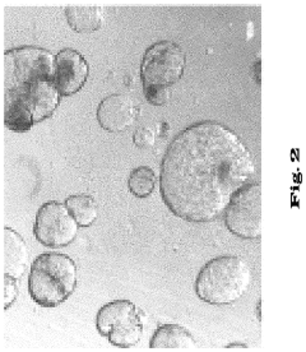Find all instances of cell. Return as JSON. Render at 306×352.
Returning <instances> with one entry per match:
<instances>
[{
    "label": "cell",
    "instance_id": "6da1fadb",
    "mask_svg": "<svg viewBox=\"0 0 306 352\" xmlns=\"http://www.w3.org/2000/svg\"><path fill=\"white\" fill-rule=\"evenodd\" d=\"M252 152L237 133L216 122L184 129L162 160L161 194L175 216L210 222L222 216L235 194L255 182Z\"/></svg>",
    "mask_w": 306,
    "mask_h": 352
},
{
    "label": "cell",
    "instance_id": "7a4b0ae2",
    "mask_svg": "<svg viewBox=\"0 0 306 352\" xmlns=\"http://www.w3.org/2000/svg\"><path fill=\"white\" fill-rule=\"evenodd\" d=\"M54 76L55 56L45 49L25 46L6 53L4 123L8 129L27 132L53 116L61 101Z\"/></svg>",
    "mask_w": 306,
    "mask_h": 352
},
{
    "label": "cell",
    "instance_id": "3957f363",
    "mask_svg": "<svg viewBox=\"0 0 306 352\" xmlns=\"http://www.w3.org/2000/svg\"><path fill=\"white\" fill-rule=\"evenodd\" d=\"M250 283L252 271L245 261L239 256H217L201 268L195 292L210 305H230L244 296Z\"/></svg>",
    "mask_w": 306,
    "mask_h": 352
},
{
    "label": "cell",
    "instance_id": "277c9868",
    "mask_svg": "<svg viewBox=\"0 0 306 352\" xmlns=\"http://www.w3.org/2000/svg\"><path fill=\"white\" fill-rule=\"evenodd\" d=\"M186 56L173 41H160L146 50L140 65L144 95L149 104L166 105L171 88L183 77Z\"/></svg>",
    "mask_w": 306,
    "mask_h": 352
},
{
    "label": "cell",
    "instance_id": "5b68a950",
    "mask_svg": "<svg viewBox=\"0 0 306 352\" xmlns=\"http://www.w3.org/2000/svg\"><path fill=\"white\" fill-rule=\"evenodd\" d=\"M77 285V265L61 253L37 256L28 277L31 298L43 308H56L69 298Z\"/></svg>",
    "mask_w": 306,
    "mask_h": 352
},
{
    "label": "cell",
    "instance_id": "8992f818",
    "mask_svg": "<svg viewBox=\"0 0 306 352\" xmlns=\"http://www.w3.org/2000/svg\"><path fill=\"white\" fill-rule=\"evenodd\" d=\"M98 333L120 349H131L143 335V316L129 300H115L98 310Z\"/></svg>",
    "mask_w": 306,
    "mask_h": 352
},
{
    "label": "cell",
    "instance_id": "52a82bcc",
    "mask_svg": "<svg viewBox=\"0 0 306 352\" xmlns=\"http://www.w3.org/2000/svg\"><path fill=\"white\" fill-rule=\"evenodd\" d=\"M225 222L237 238L254 240L262 235V188L253 182L240 189L231 199Z\"/></svg>",
    "mask_w": 306,
    "mask_h": 352
},
{
    "label": "cell",
    "instance_id": "ba28073f",
    "mask_svg": "<svg viewBox=\"0 0 306 352\" xmlns=\"http://www.w3.org/2000/svg\"><path fill=\"white\" fill-rule=\"evenodd\" d=\"M79 225L65 204L47 202L36 214L34 232L44 247L64 248L69 245L78 234Z\"/></svg>",
    "mask_w": 306,
    "mask_h": 352
},
{
    "label": "cell",
    "instance_id": "9c48e42d",
    "mask_svg": "<svg viewBox=\"0 0 306 352\" xmlns=\"http://www.w3.org/2000/svg\"><path fill=\"white\" fill-rule=\"evenodd\" d=\"M89 67L82 54L74 49H64L55 56V86L61 96L76 95L88 80Z\"/></svg>",
    "mask_w": 306,
    "mask_h": 352
},
{
    "label": "cell",
    "instance_id": "30bf717a",
    "mask_svg": "<svg viewBox=\"0 0 306 352\" xmlns=\"http://www.w3.org/2000/svg\"><path fill=\"white\" fill-rule=\"evenodd\" d=\"M140 109L127 95L113 94L105 97L97 109V120L100 125L110 133L128 131L137 122Z\"/></svg>",
    "mask_w": 306,
    "mask_h": 352
},
{
    "label": "cell",
    "instance_id": "8fae6325",
    "mask_svg": "<svg viewBox=\"0 0 306 352\" xmlns=\"http://www.w3.org/2000/svg\"><path fill=\"white\" fill-rule=\"evenodd\" d=\"M28 265V249L22 236L14 230L4 229V276L19 280Z\"/></svg>",
    "mask_w": 306,
    "mask_h": 352
},
{
    "label": "cell",
    "instance_id": "7c38bea8",
    "mask_svg": "<svg viewBox=\"0 0 306 352\" xmlns=\"http://www.w3.org/2000/svg\"><path fill=\"white\" fill-rule=\"evenodd\" d=\"M195 341L192 333L179 324H162L152 336L149 347L164 350H194Z\"/></svg>",
    "mask_w": 306,
    "mask_h": 352
},
{
    "label": "cell",
    "instance_id": "4fadbf2b",
    "mask_svg": "<svg viewBox=\"0 0 306 352\" xmlns=\"http://www.w3.org/2000/svg\"><path fill=\"white\" fill-rule=\"evenodd\" d=\"M65 16L69 26L79 34L97 31L104 23V9L98 6H69Z\"/></svg>",
    "mask_w": 306,
    "mask_h": 352
},
{
    "label": "cell",
    "instance_id": "5bb4252c",
    "mask_svg": "<svg viewBox=\"0 0 306 352\" xmlns=\"http://www.w3.org/2000/svg\"><path fill=\"white\" fill-rule=\"evenodd\" d=\"M65 206L69 210L74 220L77 221L79 226L88 228L91 226L98 216V208L97 203L91 195L87 194H77L70 195L67 198Z\"/></svg>",
    "mask_w": 306,
    "mask_h": 352
},
{
    "label": "cell",
    "instance_id": "9a60e30c",
    "mask_svg": "<svg viewBox=\"0 0 306 352\" xmlns=\"http://www.w3.org/2000/svg\"><path fill=\"white\" fill-rule=\"evenodd\" d=\"M156 176L149 166L134 168L129 176V190L137 198H147L155 190Z\"/></svg>",
    "mask_w": 306,
    "mask_h": 352
},
{
    "label": "cell",
    "instance_id": "2e32d148",
    "mask_svg": "<svg viewBox=\"0 0 306 352\" xmlns=\"http://www.w3.org/2000/svg\"><path fill=\"white\" fill-rule=\"evenodd\" d=\"M156 141V134L151 126H140L133 137V142L138 148H151Z\"/></svg>",
    "mask_w": 306,
    "mask_h": 352
},
{
    "label": "cell",
    "instance_id": "e0dca14e",
    "mask_svg": "<svg viewBox=\"0 0 306 352\" xmlns=\"http://www.w3.org/2000/svg\"><path fill=\"white\" fill-rule=\"evenodd\" d=\"M6 280H4V309H7L14 302V300L17 298L18 290L17 285L14 278L9 277V276H4Z\"/></svg>",
    "mask_w": 306,
    "mask_h": 352
},
{
    "label": "cell",
    "instance_id": "ac0fdd59",
    "mask_svg": "<svg viewBox=\"0 0 306 352\" xmlns=\"http://www.w3.org/2000/svg\"><path fill=\"white\" fill-rule=\"evenodd\" d=\"M228 347V349H231V347H241V349H245L246 344H230Z\"/></svg>",
    "mask_w": 306,
    "mask_h": 352
}]
</instances>
